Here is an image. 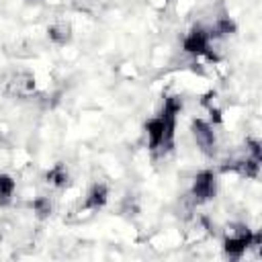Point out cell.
<instances>
[{"label":"cell","mask_w":262,"mask_h":262,"mask_svg":"<svg viewBox=\"0 0 262 262\" xmlns=\"http://www.w3.org/2000/svg\"><path fill=\"white\" fill-rule=\"evenodd\" d=\"M190 131H192V137H194L199 149H201L203 154H207V156H213V154H215V145H217L213 125H211L209 121L194 119L192 125H190Z\"/></svg>","instance_id":"4"},{"label":"cell","mask_w":262,"mask_h":262,"mask_svg":"<svg viewBox=\"0 0 262 262\" xmlns=\"http://www.w3.org/2000/svg\"><path fill=\"white\" fill-rule=\"evenodd\" d=\"M231 168H233V170H237V172H239L242 176H246V178H256V176H258V170H260V160L246 158V160H242V162L233 164Z\"/></svg>","instance_id":"11"},{"label":"cell","mask_w":262,"mask_h":262,"mask_svg":"<svg viewBox=\"0 0 262 262\" xmlns=\"http://www.w3.org/2000/svg\"><path fill=\"white\" fill-rule=\"evenodd\" d=\"M182 111V98L180 96H168L164 100L162 113L145 123L147 139L151 149L170 147L174 139V127H176V115Z\"/></svg>","instance_id":"1"},{"label":"cell","mask_w":262,"mask_h":262,"mask_svg":"<svg viewBox=\"0 0 262 262\" xmlns=\"http://www.w3.org/2000/svg\"><path fill=\"white\" fill-rule=\"evenodd\" d=\"M8 86H10V90H12L14 94L27 96V94H31V92L35 90V78H33L31 74H27V72H20V74H16V76L8 82Z\"/></svg>","instance_id":"7"},{"label":"cell","mask_w":262,"mask_h":262,"mask_svg":"<svg viewBox=\"0 0 262 262\" xmlns=\"http://www.w3.org/2000/svg\"><path fill=\"white\" fill-rule=\"evenodd\" d=\"M217 192V176L213 170H201L194 180H192V188H190V194L196 203H207L215 196Z\"/></svg>","instance_id":"3"},{"label":"cell","mask_w":262,"mask_h":262,"mask_svg":"<svg viewBox=\"0 0 262 262\" xmlns=\"http://www.w3.org/2000/svg\"><path fill=\"white\" fill-rule=\"evenodd\" d=\"M47 37H49V41L55 43V45H66V43H70V39H72V29H70V25H66V23H55V25L47 27Z\"/></svg>","instance_id":"8"},{"label":"cell","mask_w":262,"mask_h":262,"mask_svg":"<svg viewBox=\"0 0 262 262\" xmlns=\"http://www.w3.org/2000/svg\"><path fill=\"white\" fill-rule=\"evenodd\" d=\"M258 244H260V233H252L248 227H239L235 233L223 239V252L229 258H242L250 246H258Z\"/></svg>","instance_id":"2"},{"label":"cell","mask_w":262,"mask_h":262,"mask_svg":"<svg viewBox=\"0 0 262 262\" xmlns=\"http://www.w3.org/2000/svg\"><path fill=\"white\" fill-rule=\"evenodd\" d=\"M45 180H47L49 184H53V186H66V184H68V168H66L61 162H57L53 168L47 170Z\"/></svg>","instance_id":"10"},{"label":"cell","mask_w":262,"mask_h":262,"mask_svg":"<svg viewBox=\"0 0 262 262\" xmlns=\"http://www.w3.org/2000/svg\"><path fill=\"white\" fill-rule=\"evenodd\" d=\"M29 4H35V2H41V0H27Z\"/></svg>","instance_id":"15"},{"label":"cell","mask_w":262,"mask_h":262,"mask_svg":"<svg viewBox=\"0 0 262 262\" xmlns=\"http://www.w3.org/2000/svg\"><path fill=\"white\" fill-rule=\"evenodd\" d=\"M106 201H108V188H106V184L96 182V184H92V188H90L88 194H86L84 209L98 211V209H102V207L106 205Z\"/></svg>","instance_id":"6"},{"label":"cell","mask_w":262,"mask_h":262,"mask_svg":"<svg viewBox=\"0 0 262 262\" xmlns=\"http://www.w3.org/2000/svg\"><path fill=\"white\" fill-rule=\"evenodd\" d=\"M33 211H35V215L39 219H47L51 215V211H53V205H51V201L47 196H37L33 201Z\"/></svg>","instance_id":"13"},{"label":"cell","mask_w":262,"mask_h":262,"mask_svg":"<svg viewBox=\"0 0 262 262\" xmlns=\"http://www.w3.org/2000/svg\"><path fill=\"white\" fill-rule=\"evenodd\" d=\"M248 149H250V158H254V160H262L260 143H258L256 139H250V141H248Z\"/></svg>","instance_id":"14"},{"label":"cell","mask_w":262,"mask_h":262,"mask_svg":"<svg viewBox=\"0 0 262 262\" xmlns=\"http://www.w3.org/2000/svg\"><path fill=\"white\" fill-rule=\"evenodd\" d=\"M235 31H237L235 23H233L229 16H223V18H219V20L215 23V27H213V31H211L209 35H215V37H227V35H233Z\"/></svg>","instance_id":"12"},{"label":"cell","mask_w":262,"mask_h":262,"mask_svg":"<svg viewBox=\"0 0 262 262\" xmlns=\"http://www.w3.org/2000/svg\"><path fill=\"white\" fill-rule=\"evenodd\" d=\"M209 43H211V35L205 31V29H192L184 41H182V49L190 55H209L213 57V53L209 51Z\"/></svg>","instance_id":"5"},{"label":"cell","mask_w":262,"mask_h":262,"mask_svg":"<svg viewBox=\"0 0 262 262\" xmlns=\"http://www.w3.org/2000/svg\"><path fill=\"white\" fill-rule=\"evenodd\" d=\"M16 190V182L10 174H0V207L10 205L12 194Z\"/></svg>","instance_id":"9"}]
</instances>
